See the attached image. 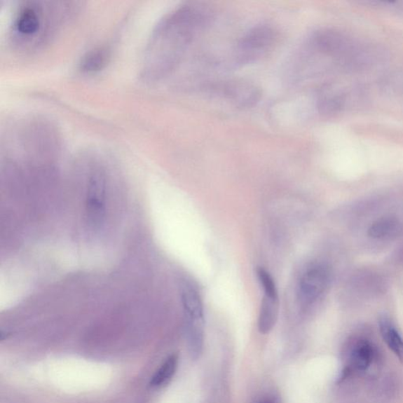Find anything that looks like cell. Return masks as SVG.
<instances>
[{"label": "cell", "mask_w": 403, "mask_h": 403, "mask_svg": "<svg viewBox=\"0 0 403 403\" xmlns=\"http://www.w3.org/2000/svg\"><path fill=\"white\" fill-rule=\"evenodd\" d=\"M110 57V49L107 47L95 48L88 51L80 62V70L86 74L100 71L106 66Z\"/></svg>", "instance_id": "obj_10"}, {"label": "cell", "mask_w": 403, "mask_h": 403, "mask_svg": "<svg viewBox=\"0 0 403 403\" xmlns=\"http://www.w3.org/2000/svg\"><path fill=\"white\" fill-rule=\"evenodd\" d=\"M279 313V298L264 296L260 307L259 330L262 334H267L276 325Z\"/></svg>", "instance_id": "obj_9"}, {"label": "cell", "mask_w": 403, "mask_h": 403, "mask_svg": "<svg viewBox=\"0 0 403 403\" xmlns=\"http://www.w3.org/2000/svg\"><path fill=\"white\" fill-rule=\"evenodd\" d=\"M182 301L186 322L203 323V306L199 292L193 286L184 284L182 290Z\"/></svg>", "instance_id": "obj_6"}, {"label": "cell", "mask_w": 403, "mask_h": 403, "mask_svg": "<svg viewBox=\"0 0 403 403\" xmlns=\"http://www.w3.org/2000/svg\"><path fill=\"white\" fill-rule=\"evenodd\" d=\"M374 355V348L367 340L357 341L351 348L350 353V364L348 368L350 370H367Z\"/></svg>", "instance_id": "obj_8"}, {"label": "cell", "mask_w": 403, "mask_h": 403, "mask_svg": "<svg viewBox=\"0 0 403 403\" xmlns=\"http://www.w3.org/2000/svg\"><path fill=\"white\" fill-rule=\"evenodd\" d=\"M331 280L329 268L315 265L307 268L300 279L299 299L305 305L315 303L327 289Z\"/></svg>", "instance_id": "obj_4"}, {"label": "cell", "mask_w": 403, "mask_h": 403, "mask_svg": "<svg viewBox=\"0 0 403 403\" xmlns=\"http://www.w3.org/2000/svg\"><path fill=\"white\" fill-rule=\"evenodd\" d=\"M276 32L266 25H257L241 38L235 48V62L247 65L259 61L273 49L276 43Z\"/></svg>", "instance_id": "obj_3"}, {"label": "cell", "mask_w": 403, "mask_h": 403, "mask_svg": "<svg viewBox=\"0 0 403 403\" xmlns=\"http://www.w3.org/2000/svg\"><path fill=\"white\" fill-rule=\"evenodd\" d=\"M256 273H257V277L264 296L271 298H279L276 284H275L271 273L262 267H259Z\"/></svg>", "instance_id": "obj_12"}, {"label": "cell", "mask_w": 403, "mask_h": 403, "mask_svg": "<svg viewBox=\"0 0 403 403\" xmlns=\"http://www.w3.org/2000/svg\"><path fill=\"white\" fill-rule=\"evenodd\" d=\"M211 90L240 108L254 107L261 97V92L257 87L244 81L225 82L211 88Z\"/></svg>", "instance_id": "obj_5"}, {"label": "cell", "mask_w": 403, "mask_h": 403, "mask_svg": "<svg viewBox=\"0 0 403 403\" xmlns=\"http://www.w3.org/2000/svg\"><path fill=\"white\" fill-rule=\"evenodd\" d=\"M213 18V11L207 5L188 3L160 19L146 43L140 61V78L153 84L174 73L191 43Z\"/></svg>", "instance_id": "obj_1"}, {"label": "cell", "mask_w": 403, "mask_h": 403, "mask_svg": "<svg viewBox=\"0 0 403 403\" xmlns=\"http://www.w3.org/2000/svg\"><path fill=\"white\" fill-rule=\"evenodd\" d=\"M78 11L74 3L25 0L15 11L9 29L11 46L22 53L46 46Z\"/></svg>", "instance_id": "obj_2"}, {"label": "cell", "mask_w": 403, "mask_h": 403, "mask_svg": "<svg viewBox=\"0 0 403 403\" xmlns=\"http://www.w3.org/2000/svg\"><path fill=\"white\" fill-rule=\"evenodd\" d=\"M396 226V222L392 219H382L376 221L370 226L369 235L373 238H383L389 235Z\"/></svg>", "instance_id": "obj_13"}, {"label": "cell", "mask_w": 403, "mask_h": 403, "mask_svg": "<svg viewBox=\"0 0 403 403\" xmlns=\"http://www.w3.org/2000/svg\"><path fill=\"white\" fill-rule=\"evenodd\" d=\"M379 328L383 341L403 364V339L396 329L392 320L386 315L379 319Z\"/></svg>", "instance_id": "obj_7"}, {"label": "cell", "mask_w": 403, "mask_h": 403, "mask_svg": "<svg viewBox=\"0 0 403 403\" xmlns=\"http://www.w3.org/2000/svg\"><path fill=\"white\" fill-rule=\"evenodd\" d=\"M179 357L177 354L170 355L152 376L150 386L153 388H163L172 380L178 367Z\"/></svg>", "instance_id": "obj_11"}]
</instances>
